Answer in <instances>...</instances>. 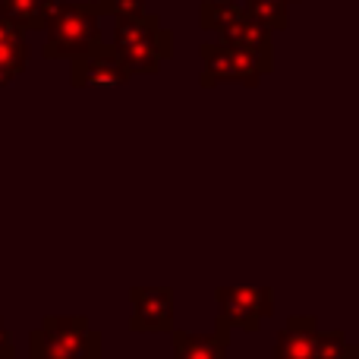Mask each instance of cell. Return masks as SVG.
Masks as SVG:
<instances>
[{
  "label": "cell",
  "instance_id": "15",
  "mask_svg": "<svg viewBox=\"0 0 359 359\" xmlns=\"http://www.w3.org/2000/svg\"><path fill=\"white\" fill-rule=\"evenodd\" d=\"M359 347L347 341L344 331H316V359H356Z\"/></svg>",
  "mask_w": 359,
  "mask_h": 359
},
{
  "label": "cell",
  "instance_id": "10",
  "mask_svg": "<svg viewBox=\"0 0 359 359\" xmlns=\"http://www.w3.org/2000/svg\"><path fill=\"white\" fill-rule=\"evenodd\" d=\"M221 44L246 50V54H255V57H262V60L274 63V32H268L262 22H255L249 13H243L230 29L221 32Z\"/></svg>",
  "mask_w": 359,
  "mask_h": 359
},
{
  "label": "cell",
  "instance_id": "12",
  "mask_svg": "<svg viewBox=\"0 0 359 359\" xmlns=\"http://www.w3.org/2000/svg\"><path fill=\"white\" fill-rule=\"evenodd\" d=\"M25 60H29V41L25 32H19L10 19L0 16V69L19 76L25 73Z\"/></svg>",
  "mask_w": 359,
  "mask_h": 359
},
{
  "label": "cell",
  "instance_id": "4",
  "mask_svg": "<svg viewBox=\"0 0 359 359\" xmlns=\"http://www.w3.org/2000/svg\"><path fill=\"white\" fill-rule=\"evenodd\" d=\"M217 316L230 322V328L259 331L262 318L274 316V290L271 287H217Z\"/></svg>",
  "mask_w": 359,
  "mask_h": 359
},
{
  "label": "cell",
  "instance_id": "16",
  "mask_svg": "<svg viewBox=\"0 0 359 359\" xmlns=\"http://www.w3.org/2000/svg\"><path fill=\"white\" fill-rule=\"evenodd\" d=\"M29 359H79L69 350H63L60 344H54L41 328L29 331Z\"/></svg>",
  "mask_w": 359,
  "mask_h": 359
},
{
  "label": "cell",
  "instance_id": "14",
  "mask_svg": "<svg viewBox=\"0 0 359 359\" xmlns=\"http://www.w3.org/2000/svg\"><path fill=\"white\" fill-rule=\"evenodd\" d=\"M246 13L262 22L268 32H287L290 29V4L284 0H240Z\"/></svg>",
  "mask_w": 359,
  "mask_h": 359
},
{
  "label": "cell",
  "instance_id": "3",
  "mask_svg": "<svg viewBox=\"0 0 359 359\" xmlns=\"http://www.w3.org/2000/svg\"><path fill=\"white\" fill-rule=\"evenodd\" d=\"M198 54H202V63H205L202 79H198L202 88H215V86H224V82H236V86L255 88L274 69L271 60H262V57L246 54V50L227 48V44H221V41L202 44Z\"/></svg>",
  "mask_w": 359,
  "mask_h": 359
},
{
  "label": "cell",
  "instance_id": "20",
  "mask_svg": "<svg viewBox=\"0 0 359 359\" xmlns=\"http://www.w3.org/2000/svg\"><path fill=\"white\" fill-rule=\"evenodd\" d=\"M284 4H297V0H284Z\"/></svg>",
  "mask_w": 359,
  "mask_h": 359
},
{
  "label": "cell",
  "instance_id": "11",
  "mask_svg": "<svg viewBox=\"0 0 359 359\" xmlns=\"http://www.w3.org/2000/svg\"><path fill=\"white\" fill-rule=\"evenodd\" d=\"M60 0H0V16L10 19L19 32H44L50 13Z\"/></svg>",
  "mask_w": 359,
  "mask_h": 359
},
{
  "label": "cell",
  "instance_id": "2",
  "mask_svg": "<svg viewBox=\"0 0 359 359\" xmlns=\"http://www.w3.org/2000/svg\"><path fill=\"white\" fill-rule=\"evenodd\" d=\"M44 32H48V41H44L41 54L48 60H60V57L76 60V57L88 54L101 44L98 4L95 0H60Z\"/></svg>",
  "mask_w": 359,
  "mask_h": 359
},
{
  "label": "cell",
  "instance_id": "17",
  "mask_svg": "<svg viewBox=\"0 0 359 359\" xmlns=\"http://www.w3.org/2000/svg\"><path fill=\"white\" fill-rule=\"evenodd\" d=\"M98 4V13L101 16H114L120 22V19H136L145 13V0H95Z\"/></svg>",
  "mask_w": 359,
  "mask_h": 359
},
{
  "label": "cell",
  "instance_id": "5",
  "mask_svg": "<svg viewBox=\"0 0 359 359\" xmlns=\"http://www.w3.org/2000/svg\"><path fill=\"white\" fill-rule=\"evenodd\" d=\"M133 79V73L126 69V63L117 57V50L111 44L101 41L95 50L76 57L69 67V82L73 88H120Z\"/></svg>",
  "mask_w": 359,
  "mask_h": 359
},
{
  "label": "cell",
  "instance_id": "13",
  "mask_svg": "<svg viewBox=\"0 0 359 359\" xmlns=\"http://www.w3.org/2000/svg\"><path fill=\"white\" fill-rule=\"evenodd\" d=\"M243 13H246V6L240 0H202V6H198V25L205 32H217L221 35Z\"/></svg>",
  "mask_w": 359,
  "mask_h": 359
},
{
  "label": "cell",
  "instance_id": "1",
  "mask_svg": "<svg viewBox=\"0 0 359 359\" xmlns=\"http://www.w3.org/2000/svg\"><path fill=\"white\" fill-rule=\"evenodd\" d=\"M111 48L126 63L130 73L139 76H158L161 63L174 57V32L164 29L161 19L142 13L136 19H120L114 25Z\"/></svg>",
  "mask_w": 359,
  "mask_h": 359
},
{
  "label": "cell",
  "instance_id": "6",
  "mask_svg": "<svg viewBox=\"0 0 359 359\" xmlns=\"http://www.w3.org/2000/svg\"><path fill=\"white\" fill-rule=\"evenodd\" d=\"M133 331H174V290L170 287H130Z\"/></svg>",
  "mask_w": 359,
  "mask_h": 359
},
{
  "label": "cell",
  "instance_id": "19",
  "mask_svg": "<svg viewBox=\"0 0 359 359\" xmlns=\"http://www.w3.org/2000/svg\"><path fill=\"white\" fill-rule=\"evenodd\" d=\"M13 79H16V76H13V73H6V69H0V88H4V86H10Z\"/></svg>",
  "mask_w": 359,
  "mask_h": 359
},
{
  "label": "cell",
  "instance_id": "8",
  "mask_svg": "<svg viewBox=\"0 0 359 359\" xmlns=\"http://www.w3.org/2000/svg\"><path fill=\"white\" fill-rule=\"evenodd\" d=\"M230 322L224 316L215 318V331L211 334H189V331H170V344H174V359H227L230 347Z\"/></svg>",
  "mask_w": 359,
  "mask_h": 359
},
{
  "label": "cell",
  "instance_id": "18",
  "mask_svg": "<svg viewBox=\"0 0 359 359\" xmlns=\"http://www.w3.org/2000/svg\"><path fill=\"white\" fill-rule=\"evenodd\" d=\"M0 359H16V344H13V334L4 325V318H0Z\"/></svg>",
  "mask_w": 359,
  "mask_h": 359
},
{
  "label": "cell",
  "instance_id": "9",
  "mask_svg": "<svg viewBox=\"0 0 359 359\" xmlns=\"http://www.w3.org/2000/svg\"><path fill=\"white\" fill-rule=\"evenodd\" d=\"M316 316H287V325L280 328L271 359H316Z\"/></svg>",
  "mask_w": 359,
  "mask_h": 359
},
{
  "label": "cell",
  "instance_id": "7",
  "mask_svg": "<svg viewBox=\"0 0 359 359\" xmlns=\"http://www.w3.org/2000/svg\"><path fill=\"white\" fill-rule=\"evenodd\" d=\"M38 328L54 344H60L63 350H69L73 356L79 359L101 356V334L88 325L86 316H44Z\"/></svg>",
  "mask_w": 359,
  "mask_h": 359
}]
</instances>
